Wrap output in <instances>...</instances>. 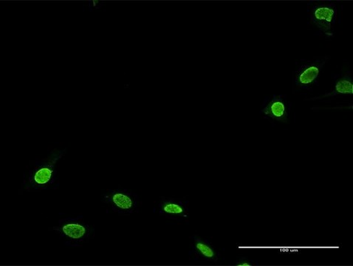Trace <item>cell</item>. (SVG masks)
Listing matches in <instances>:
<instances>
[{
  "instance_id": "cell-1",
  "label": "cell",
  "mask_w": 353,
  "mask_h": 266,
  "mask_svg": "<svg viewBox=\"0 0 353 266\" xmlns=\"http://www.w3.org/2000/svg\"><path fill=\"white\" fill-rule=\"evenodd\" d=\"M67 150L48 152L46 158L36 159L30 163L24 172L23 186L27 192L57 190L59 187L58 162Z\"/></svg>"
},
{
  "instance_id": "cell-2",
  "label": "cell",
  "mask_w": 353,
  "mask_h": 266,
  "mask_svg": "<svg viewBox=\"0 0 353 266\" xmlns=\"http://www.w3.org/2000/svg\"><path fill=\"white\" fill-rule=\"evenodd\" d=\"M67 247H81L83 245L95 238L94 225L85 220L81 214L65 216L59 220L52 227Z\"/></svg>"
},
{
  "instance_id": "cell-3",
  "label": "cell",
  "mask_w": 353,
  "mask_h": 266,
  "mask_svg": "<svg viewBox=\"0 0 353 266\" xmlns=\"http://www.w3.org/2000/svg\"><path fill=\"white\" fill-rule=\"evenodd\" d=\"M101 202L121 216L139 213L142 202L137 192L119 187L110 189L102 194Z\"/></svg>"
},
{
  "instance_id": "cell-4",
  "label": "cell",
  "mask_w": 353,
  "mask_h": 266,
  "mask_svg": "<svg viewBox=\"0 0 353 266\" xmlns=\"http://www.w3.org/2000/svg\"><path fill=\"white\" fill-rule=\"evenodd\" d=\"M307 12L311 21L321 32L327 33L336 25L338 10L335 3H310Z\"/></svg>"
},
{
  "instance_id": "cell-5",
  "label": "cell",
  "mask_w": 353,
  "mask_h": 266,
  "mask_svg": "<svg viewBox=\"0 0 353 266\" xmlns=\"http://www.w3.org/2000/svg\"><path fill=\"white\" fill-rule=\"evenodd\" d=\"M326 63V59H319L306 61L299 67L294 73V86L302 89L314 86Z\"/></svg>"
},
{
  "instance_id": "cell-6",
  "label": "cell",
  "mask_w": 353,
  "mask_h": 266,
  "mask_svg": "<svg viewBox=\"0 0 353 266\" xmlns=\"http://www.w3.org/2000/svg\"><path fill=\"white\" fill-rule=\"evenodd\" d=\"M157 209L161 217L172 221H181L188 217L189 209L185 203L172 198L161 197Z\"/></svg>"
},
{
  "instance_id": "cell-7",
  "label": "cell",
  "mask_w": 353,
  "mask_h": 266,
  "mask_svg": "<svg viewBox=\"0 0 353 266\" xmlns=\"http://www.w3.org/2000/svg\"><path fill=\"white\" fill-rule=\"evenodd\" d=\"M263 112L266 116L274 120L286 122L290 114L289 103L283 96H274L268 102Z\"/></svg>"
},
{
  "instance_id": "cell-8",
  "label": "cell",
  "mask_w": 353,
  "mask_h": 266,
  "mask_svg": "<svg viewBox=\"0 0 353 266\" xmlns=\"http://www.w3.org/2000/svg\"><path fill=\"white\" fill-rule=\"evenodd\" d=\"M194 248L196 253H199L202 258L207 260H214L216 258V252L212 245L205 241H196L194 244Z\"/></svg>"
},
{
  "instance_id": "cell-9",
  "label": "cell",
  "mask_w": 353,
  "mask_h": 266,
  "mask_svg": "<svg viewBox=\"0 0 353 266\" xmlns=\"http://www.w3.org/2000/svg\"><path fill=\"white\" fill-rule=\"evenodd\" d=\"M352 79L348 75L341 77L336 81L334 92L336 94H352Z\"/></svg>"
},
{
  "instance_id": "cell-10",
  "label": "cell",
  "mask_w": 353,
  "mask_h": 266,
  "mask_svg": "<svg viewBox=\"0 0 353 266\" xmlns=\"http://www.w3.org/2000/svg\"><path fill=\"white\" fill-rule=\"evenodd\" d=\"M237 265L239 266H251L252 264L249 263L248 261L243 260L241 262H239Z\"/></svg>"
}]
</instances>
